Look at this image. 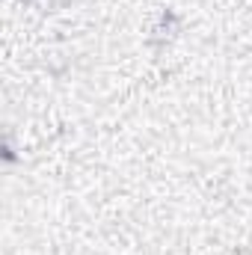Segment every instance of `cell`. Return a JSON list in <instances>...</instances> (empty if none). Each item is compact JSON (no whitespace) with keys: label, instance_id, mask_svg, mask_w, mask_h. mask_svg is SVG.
Returning <instances> with one entry per match:
<instances>
[{"label":"cell","instance_id":"6da1fadb","mask_svg":"<svg viewBox=\"0 0 252 255\" xmlns=\"http://www.w3.org/2000/svg\"><path fill=\"white\" fill-rule=\"evenodd\" d=\"M178 24H181V18H178L172 9H163V12H160V21H157L154 30H151V33H154L151 42H157V39H172V30H175Z\"/></svg>","mask_w":252,"mask_h":255}]
</instances>
